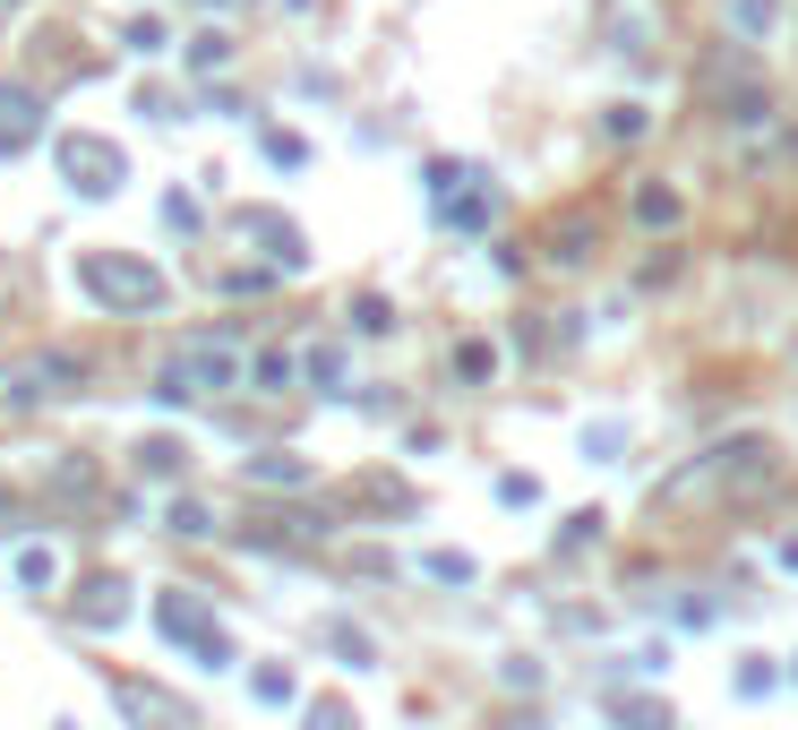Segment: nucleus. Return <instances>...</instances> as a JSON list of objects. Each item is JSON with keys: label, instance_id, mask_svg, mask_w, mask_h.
<instances>
[{"label": "nucleus", "instance_id": "12", "mask_svg": "<svg viewBox=\"0 0 798 730\" xmlns=\"http://www.w3.org/2000/svg\"><path fill=\"white\" fill-rule=\"evenodd\" d=\"M609 713H618V730H678L670 704H653V697H609Z\"/></svg>", "mask_w": 798, "mask_h": 730}, {"label": "nucleus", "instance_id": "5", "mask_svg": "<svg viewBox=\"0 0 798 730\" xmlns=\"http://www.w3.org/2000/svg\"><path fill=\"white\" fill-rule=\"evenodd\" d=\"M241 241H257L275 275H301V266H310V250H301V233H292V215H275V206H250V215H241Z\"/></svg>", "mask_w": 798, "mask_h": 730}, {"label": "nucleus", "instance_id": "7", "mask_svg": "<svg viewBox=\"0 0 798 730\" xmlns=\"http://www.w3.org/2000/svg\"><path fill=\"white\" fill-rule=\"evenodd\" d=\"M69 619H78V628H121L129 619V585L121 576H87L78 601H69Z\"/></svg>", "mask_w": 798, "mask_h": 730}, {"label": "nucleus", "instance_id": "16", "mask_svg": "<svg viewBox=\"0 0 798 730\" xmlns=\"http://www.w3.org/2000/svg\"><path fill=\"white\" fill-rule=\"evenodd\" d=\"M18 576H27L34 594H52V585H61V559H52V550H27V559H18Z\"/></svg>", "mask_w": 798, "mask_h": 730}, {"label": "nucleus", "instance_id": "18", "mask_svg": "<svg viewBox=\"0 0 798 730\" xmlns=\"http://www.w3.org/2000/svg\"><path fill=\"white\" fill-rule=\"evenodd\" d=\"M609 138H618V146H627V138H644V103H609V121H602Z\"/></svg>", "mask_w": 798, "mask_h": 730}, {"label": "nucleus", "instance_id": "17", "mask_svg": "<svg viewBox=\"0 0 798 730\" xmlns=\"http://www.w3.org/2000/svg\"><path fill=\"white\" fill-rule=\"evenodd\" d=\"M455 369H464V378H473V387H481V378L498 369V353H489V344H481V335H473V344H455Z\"/></svg>", "mask_w": 798, "mask_h": 730}, {"label": "nucleus", "instance_id": "2", "mask_svg": "<svg viewBox=\"0 0 798 730\" xmlns=\"http://www.w3.org/2000/svg\"><path fill=\"white\" fill-rule=\"evenodd\" d=\"M155 619H163V636H172V645H190V653H198V670H224V662H232V636L215 628V610H206L190 585H172V594L155 601Z\"/></svg>", "mask_w": 798, "mask_h": 730}, {"label": "nucleus", "instance_id": "6", "mask_svg": "<svg viewBox=\"0 0 798 730\" xmlns=\"http://www.w3.org/2000/svg\"><path fill=\"white\" fill-rule=\"evenodd\" d=\"M112 704H121L138 730H198V722H190V704H172L163 688H147V679H112Z\"/></svg>", "mask_w": 798, "mask_h": 730}, {"label": "nucleus", "instance_id": "22", "mask_svg": "<svg viewBox=\"0 0 798 730\" xmlns=\"http://www.w3.org/2000/svg\"><path fill=\"white\" fill-rule=\"evenodd\" d=\"M250 688H257V704H284L292 697V670H257Z\"/></svg>", "mask_w": 798, "mask_h": 730}, {"label": "nucleus", "instance_id": "10", "mask_svg": "<svg viewBox=\"0 0 798 730\" xmlns=\"http://www.w3.org/2000/svg\"><path fill=\"white\" fill-rule=\"evenodd\" d=\"M636 224H644V233H678V224H687V199L661 190V181H644V190H636Z\"/></svg>", "mask_w": 798, "mask_h": 730}, {"label": "nucleus", "instance_id": "9", "mask_svg": "<svg viewBox=\"0 0 798 730\" xmlns=\"http://www.w3.org/2000/svg\"><path fill=\"white\" fill-rule=\"evenodd\" d=\"M593 241H602V224H593L584 206H567V215L549 224V258H558V266H584V258H593Z\"/></svg>", "mask_w": 798, "mask_h": 730}, {"label": "nucleus", "instance_id": "3", "mask_svg": "<svg viewBox=\"0 0 798 730\" xmlns=\"http://www.w3.org/2000/svg\"><path fill=\"white\" fill-rule=\"evenodd\" d=\"M78 275H87V293H95L103 310H121V318L163 310V275H155V266H138V258H87Z\"/></svg>", "mask_w": 798, "mask_h": 730}, {"label": "nucleus", "instance_id": "8", "mask_svg": "<svg viewBox=\"0 0 798 730\" xmlns=\"http://www.w3.org/2000/svg\"><path fill=\"white\" fill-rule=\"evenodd\" d=\"M43 112H34V87H0V155H27Z\"/></svg>", "mask_w": 798, "mask_h": 730}, {"label": "nucleus", "instance_id": "13", "mask_svg": "<svg viewBox=\"0 0 798 730\" xmlns=\"http://www.w3.org/2000/svg\"><path fill=\"white\" fill-rule=\"evenodd\" d=\"M138 473L172 481V473H190V447H181V438H147V447H138Z\"/></svg>", "mask_w": 798, "mask_h": 730}, {"label": "nucleus", "instance_id": "21", "mask_svg": "<svg viewBox=\"0 0 798 730\" xmlns=\"http://www.w3.org/2000/svg\"><path fill=\"white\" fill-rule=\"evenodd\" d=\"M190 61H198V69H224V61H232V43H224V34H198Z\"/></svg>", "mask_w": 798, "mask_h": 730}, {"label": "nucleus", "instance_id": "23", "mask_svg": "<svg viewBox=\"0 0 798 730\" xmlns=\"http://www.w3.org/2000/svg\"><path fill=\"white\" fill-rule=\"evenodd\" d=\"M584 541H602V516H567V533H558V550H584Z\"/></svg>", "mask_w": 798, "mask_h": 730}, {"label": "nucleus", "instance_id": "25", "mask_svg": "<svg viewBox=\"0 0 798 730\" xmlns=\"http://www.w3.org/2000/svg\"><path fill=\"white\" fill-rule=\"evenodd\" d=\"M498 498H507V507H533L542 490H533V473H507V481H498Z\"/></svg>", "mask_w": 798, "mask_h": 730}, {"label": "nucleus", "instance_id": "24", "mask_svg": "<svg viewBox=\"0 0 798 730\" xmlns=\"http://www.w3.org/2000/svg\"><path fill=\"white\" fill-rule=\"evenodd\" d=\"M266 155H275V164H310V146H301V138H284V130H266Z\"/></svg>", "mask_w": 798, "mask_h": 730}, {"label": "nucleus", "instance_id": "15", "mask_svg": "<svg viewBox=\"0 0 798 730\" xmlns=\"http://www.w3.org/2000/svg\"><path fill=\"white\" fill-rule=\"evenodd\" d=\"M163 533H181V541H206V533H215V516H206L198 498H172V507H163Z\"/></svg>", "mask_w": 798, "mask_h": 730}, {"label": "nucleus", "instance_id": "4", "mask_svg": "<svg viewBox=\"0 0 798 730\" xmlns=\"http://www.w3.org/2000/svg\"><path fill=\"white\" fill-rule=\"evenodd\" d=\"M52 155H61V181L78 190V199H112V190L129 181L121 146H103V138H87V130H69L61 146H52Z\"/></svg>", "mask_w": 798, "mask_h": 730}, {"label": "nucleus", "instance_id": "1", "mask_svg": "<svg viewBox=\"0 0 798 730\" xmlns=\"http://www.w3.org/2000/svg\"><path fill=\"white\" fill-rule=\"evenodd\" d=\"M241 378H250V335H241V327H206V335H190V344L163 362L155 396L163 404H181V396H232Z\"/></svg>", "mask_w": 798, "mask_h": 730}, {"label": "nucleus", "instance_id": "19", "mask_svg": "<svg viewBox=\"0 0 798 730\" xmlns=\"http://www.w3.org/2000/svg\"><path fill=\"white\" fill-rule=\"evenodd\" d=\"M430 576H438V585H473V559H464V550H430Z\"/></svg>", "mask_w": 798, "mask_h": 730}, {"label": "nucleus", "instance_id": "27", "mask_svg": "<svg viewBox=\"0 0 798 730\" xmlns=\"http://www.w3.org/2000/svg\"><path fill=\"white\" fill-rule=\"evenodd\" d=\"M0 533H18V498L0 490Z\"/></svg>", "mask_w": 798, "mask_h": 730}, {"label": "nucleus", "instance_id": "14", "mask_svg": "<svg viewBox=\"0 0 798 730\" xmlns=\"http://www.w3.org/2000/svg\"><path fill=\"white\" fill-rule=\"evenodd\" d=\"M43 490H52V498H87V490H95V465H87V456L69 447L61 465H52V481H43Z\"/></svg>", "mask_w": 798, "mask_h": 730}, {"label": "nucleus", "instance_id": "11", "mask_svg": "<svg viewBox=\"0 0 798 730\" xmlns=\"http://www.w3.org/2000/svg\"><path fill=\"white\" fill-rule=\"evenodd\" d=\"M250 481H266V490H310V465L284 456V447H266V456H250Z\"/></svg>", "mask_w": 798, "mask_h": 730}, {"label": "nucleus", "instance_id": "26", "mask_svg": "<svg viewBox=\"0 0 798 730\" xmlns=\"http://www.w3.org/2000/svg\"><path fill=\"white\" fill-rule=\"evenodd\" d=\"M310 730H352V713L344 704H310Z\"/></svg>", "mask_w": 798, "mask_h": 730}, {"label": "nucleus", "instance_id": "20", "mask_svg": "<svg viewBox=\"0 0 798 730\" xmlns=\"http://www.w3.org/2000/svg\"><path fill=\"white\" fill-rule=\"evenodd\" d=\"M352 327L378 335V327H395V310H386V301H352Z\"/></svg>", "mask_w": 798, "mask_h": 730}]
</instances>
